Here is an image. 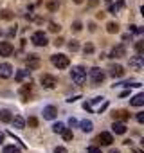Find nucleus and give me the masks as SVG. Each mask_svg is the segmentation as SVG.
<instances>
[{"instance_id": "obj_12", "label": "nucleus", "mask_w": 144, "mask_h": 153, "mask_svg": "<svg viewBox=\"0 0 144 153\" xmlns=\"http://www.w3.org/2000/svg\"><path fill=\"white\" fill-rule=\"evenodd\" d=\"M11 124H13L16 130H24V128H25V119H24L22 115H15V117H11Z\"/></svg>"}, {"instance_id": "obj_31", "label": "nucleus", "mask_w": 144, "mask_h": 153, "mask_svg": "<svg viewBox=\"0 0 144 153\" xmlns=\"http://www.w3.org/2000/svg\"><path fill=\"white\" fill-rule=\"evenodd\" d=\"M27 123H29V126H33V128H34V126H38V121H36L34 117H29V121H27Z\"/></svg>"}, {"instance_id": "obj_1", "label": "nucleus", "mask_w": 144, "mask_h": 153, "mask_svg": "<svg viewBox=\"0 0 144 153\" xmlns=\"http://www.w3.org/2000/svg\"><path fill=\"white\" fill-rule=\"evenodd\" d=\"M70 78H72V81H74L76 85H83L87 81V70L83 67H74L70 70Z\"/></svg>"}, {"instance_id": "obj_33", "label": "nucleus", "mask_w": 144, "mask_h": 153, "mask_svg": "<svg viewBox=\"0 0 144 153\" xmlns=\"http://www.w3.org/2000/svg\"><path fill=\"white\" fill-rule=\"evenodd\" d=\"M137 121H139V123H144V112H139V114H137Z\"/></svg>"}, {"instance_id": "obj_10", "label": "nucleus", "mask_w": 144, "mask_h": 153, "mask_svg": "<svg viewBox=\"0 0 144 153\" xmlns=\"http://www.w3.org/2000/svg\"><path fill=\"white\" fill-rule=\"evenodd\" d=\"M13 54V45L9 42H0V56H11Z\"/></svg>"}, {"instance_id": "obj_30", "label": "nucleus", "mask_w": 144, "mask_h": 153, "mask_svg": "<svg viewBox=\"0 0 144 153\" xmlns=\"http://www.w3.org/2000/svg\"><path fill=\"white\" fill-rule=\"evenodd\" d=\"M87 153H101V149H99V148H96V146H88Z\"/></svg>"}, {"instance_id": "obj_29", "label": "nucleus", "mask_w": 144, "mask_h": 153, "mask_svg": "<svg viewBox=\"0 0 144 153\" xmlns=\"http://www.w3.org/2000/svg\"><path fill=\"white\" fill-rule=\"evenodd\" d=\"M49 29H50L52 33H59V29H61V27H59L58 24H54V22H50V25H49Z\"/></svg>"}, {"instance_id": "obj_21", "label": "nucleus", "mask_w": 144, "mask_h": 153, "mask_svg": "<svg viewBox=\"0 0 144 153\" xmlns=\"http://www.w3.org/2000/svg\"><path fill=\"white\" fill-rule=\"evenodd\" d=\"M61 135H63L65 140H72V139H74V133H72V130H68V128H65V130L61 131Z\"/></svg>"}, {"instance_id": "obj_16", "label": "nucleus", "mask_w": 144, "mask_h": 153, "mask_svg": "<svg viewBox=\"0 0 144 153\" xmlns=\"http://www.w3.org/2000/svg\"><path fill=\"white\" fill-rule=\"evenodd\" d=\"M79 128H81V131H85V133H90V131L94 130V123L85 119V121H81V123H79Z\"/></svg>"}, {"instance_id": "obj_19", "label": "nucleus", "mask_w": 144, "mask_h": 153, "mask_svg": "<svg viewBox=\"0 0 144 153\" xmlns=\"http://www.w3.org/2000/svg\"><path fill=\"white\" fill-rule=\"evenodd\" d=\"M11 112L9 110H0V121L2 123H11Z\"/></svg>"}, {"instance_id": "obj_25", "label": "nucleus", "mask_w": 144, "mask_h": 153, "mask_svg": "<svg viewBox=\"0 0 144 153\" xmlns=\"http://www.w3.org/2000/svg\"><path fill=\"white\" fill-rule=\"evenodd\" d=\"M135 47H137V52H139L140 56H144V43H142V42H137Z\"/></svg>"}, {"instance_id": "obj_11", "label": "nucleus", "mask_w": 144, "mask_h": 153, "mask_svg": "<svg viewBox=\"0 0 144 153\" xmlns=\"http://www.w3.org/2000/svg\"><path fill=\"white\" fill-rule=\"evenodd\" d=\"M122 56H126V47L124 45H115L110 52V58H122Z\"/></svg>"}, {"instance_id": "obj_39", "label": "nucleus", "mask_w": 144, "mask_h": 153, "mask_svg": "<svg viewBox=\"0 0 144 153\" xmlns=\"http://www.w3.org/2000/svg\"><path fill=\"white\" fill-rule=\"evenodd\" d=\"M2 139H4V133H2V131H0V142H2Z\"/></svg>"}, {"instance_id": "obj_5", "label": "nucleus", "mask_w": 144, "mask_h": 153, "mask_svg": "<svg viewBox=\"0 0 144 153\" xmlns=\"http://www.w3.org/2000/svg\"><path fill=\"white\" fill-rule=\"evenodd\" d=\"M40 81H42V85H43L45 88H54V87L58 85L56 78H54V76H50V74H43Z\"/></svg>"}, {"instance_id": "obj_28", "label": "nucleus", "mask_w": 144, "mask_h": 153, "mask_svg": "<svg viewBox=\"0 0 144 153\" xmlns=\"http://www.w3.org/2000/svg\"><path fill=\"white\" fill-rule=\"evenodd\" d=\"M0 16H2V18H6V20H11V18H13V13L6 9V11H2V15H0Z\"/></svg>"}, {"instance_id": "obj_20", "label": "nucleus", "mask_w": 144, "mask_h": 153, "mask_svg": "<svg viewBox=\"0 0 144 153\" xmlns=\"http://www.w3.org/2000/svg\"><path fill=\"white\" fill-rule=\"evenodd\" d=\"M106 31H108L110 34H115V33H119V25L114 24V22H110V24L106 25Z\"/></svg>"}, {"instance_id": "obj_27", "label": "nucleus", "mask_w": 144, "mask_h": 153, "mask_svg": "<svg viewBox=\"0 0 144 153\" xmlns=\"http://www.w3.org/2000/svg\"><path fill=\"white\" fill-rule=\"evenodd\" d=\"M72 29H74L76 33H79V31L83 29V24H81V22H74V24H72Z\"/></svg>"}, {"instance_id": "obj_37", "label": "nucleus", "mask_w": 144, "mask_h": 153, "mask_svg": "<svg viewBox=\"0 0 144 153\" xmlns=\"http://www.w3.org/2000/svg\"><path fill=\"white\" fill-rule=\"evenodd\" d=\"M97 4V0H90V6H96Z\"/></svg>"}, {"instance_id": "obj_7", "label": "nucleus", "mask_w": 144, "mask_h": 153, "mask_svg": "<svg viewBox=\"0 0 144 153\" xmlns=\"http://www.w3.org/2000/svg\"><path fill=\"white\" fill-rule=\"evenodd\" d=\"M142 65H144V58H142L140 54H137V56H133V58L130 59V67H131L133 70H140Z\"/></svg>"}, {"instance_id": "obj_23", "label": "nucleus", "mask_w": 144, "mask_h": 153, "mask_svg": "<svg viewBox=\"0 0 144 153\" xmlns=\"http://www.w3.org/2000/svg\"><path fill=\"white\" fill-rule=\"evenodd\" d=\"M4 153H20V148H16V146H6Z\"/></svg>"}, {"instance_id": "obj_18", "label": "nucleus", "mask_w": 144, "mask_h": 153, "mask_svg": "<svg viewBox=\"0 0 144 153\" xmlns=\"http://www.w3.org/2000/svg\"><path fill=\"white\" fill-rule=\"evenodd\" d=\"M27 78H31L29 70H18L16 76H15V79H16V81H24V79H27Z\"/></svg>"}, {"instance_id": "obj_34", "label": "nucleus", "mask_w": 144, "mask_h": 153, "mask_svg": "<svg viewBox=\"0 0 144 153\" xmlns=\"http://www.w3.org/2000/svg\"><path fill=\"white\" fill-rule=\"evenodd\" d=\"M49 9H50V11L58 9V4H56V2H50V4H49Z\"/></svg>"}, {"instance_id": "obj_6", "label": "nucleus", "mask_w": 144, "mask_h": 153, "mask_svg": "<svg viewBox=\"0 0 144 153\" xmlns=\"http://www.w3.org/2000/svg\"><path fill=\"white\" fill-rule=\"evenodd\" d=\"M13 76V67L9 63H0V78L2 79H7Z\"/></svg>"}, {"instance_id": "obj_38", "label": "nucleus", "mask_w": 144, "mask_h": 153, "mask_svg": "<svg viewBox=\"0 0 144 153\" xmlns=\"http://www.w3.org/2000/svg\"><path fill=\"white\" fill-rule=\"evenodd\" d=\"M110 153H121L119 149H110Z\"/></svg>"}, {"instance_id": "obj_14", "label": "nucleus", "mask_w": 144, "mask_h": 153, "mask_svg": "<svg viewBox=\"0 0 144 153\" xmlns=\"http://www.w3.org/2000/svg\"><path fill=\"white\" fill-rule=\"evenodd\" d=\"M112 130H114L117 135H122V133H126V124H124L122 121H114V126H112Z\"/></svg>"}, {"instance_id": "obj_35", "label": "nucleus", "mask_w": 144, "mask_h": 153, "mask_svg": "<svg viewBox=\"0 0 144 153\" xmlns=\"http://www.w3.org/2000/svg\"><path fill=\"white\" fill-rule=\"evenodd\" d=\"M68 124H70V126H76V124H78V121H76L74 117H70V119H68Z\"/></svg>"}, {"instance_id": "obj_3", "label": "nucleus", "mask_w": 144, "mask_h": 153, "mask_svg": "<svg viewBox=\"0 0 144 153\" xmlns=\"http://www.w3.org/2000/svg\"><path fill=\"white\" fill-rule=\"evenodd\" d=\"M50 61H52V65L58 67V68H67L68 63H70L65 54H54V56H50Z\"/></svg>"}, {"instance_id": "obj_17", "label": "nucleus", "mask_w": 144, "mask_h": 153, "mask_svg": "<svg viewBox=\"0 0 144 153\" xmlns=\"http://www.w3.org/2000/svg\"><path fill=\"white\" fill-rule=\"evenodd\" d=\"M130 105H131V106H142V105H144V94H137L135 97H131Z\"/></svg>"}, {"instance_id": "obj_2", "label": "nucleus", "mask_w": 144, "mask_h": 153, "mask_svg": "<svg viewBox=\"0 0 144 153\" xmlns=\"http://www.w3.org/2000/svg\"><path fill=\"white\" fill-rule=\"evenodd\" d=\"M105 78H106V74L99 68V67H94V68H90V81L97 87V85H101L103 81H105Z\"/></svg>"}, {"instance_id": "obj_22", "label": "nucleus", "mask_w": 144, "mask_h": 153, "mask_svg": "<svg viewBox=\"0 0 144 153\" xmlns=\"http://www.w3.org/2000/svg\"><path fill=\"white\" fill-rule=\"evenodd\" d=\"M63 130H65V124H63V123H56V124L52 126V131H54V133H61Z\"/></svg>"}, {"instance_id": "obj_36", "label": "nucleus", "mask_w": 144, "mask_h": 153, "mask_svg": "<svg viewBox=\"0 0 144 153\" xmlns=\"http://www.w3.org/2000/svg\"><path fill=\"white\" fill-rule=\"evenodd\" d=\"M54 45H56V47H59V45H63V38H58V40L54 42Z\"/></svg>"}, {"instance_id": "obj_41", "label": "nucleus", "mask_w": 144, "mask_h": 153, "mask_svg": "<svg viewBox=\"0 0 144 153\" xmlns=\"http://www.w3.org/2000/svg\"><path fill=\"white\" fill-rule=\"evenodd\" d=\"M105 2H108V4H110V2H112V0H105Z\"/></svg>"}, {"instance_id": "obj_9", "label": "nucleus", "mask_w": 144, "mask_h": 153, "mask_svg": "<svg viewBox=\"0 0 144 153\" xmlns=\"http://www.w3.org/2000/svg\"><path fill=\"white\" fill-rule=\"evenodd\" d=\"M97 140H99L103 146H110V144L114 142V137H112V133H108V131H101L99 137H97Z\"/></svg>"}, {"instance_id": "obj_4", "label": "nucleus", "mask_w": 144, "mask_h": 153, "mask_svg": "<svg viewBox=\"0 0 144 153\" xmlns=\"http://www.w3.org/2000/svg\"><path fill=\"white\" fill-rule=\"evenodd\" d=\"M33 43H34L36 47H45V45L49 43V40H47V36H45L43 31H36V33L33 34Z\"/></svg>"}, {"instance_id": "obj_24", "label": "nucleus", "mask_w": 144, "mask_h": 153, "mask_svg": "<svg viewBox=\"0 0 144 153\" xmlns=\"http://www.w3.org/2000/svg\"><path fill=\"white\" fill-rule=\"evenodd\" d=\"M68 49H70V51H72V52H76V51H78V49H79V43H78V42H76V40H72V42H70V43H68Z\"/></svg>"}, {"instance_id": "obj_13", "label": "nucleus", "mask_w": 144, "mask_h": 153, "mask_svg": "<svg viewBox=\"0 0 144 153\" xmlns=\"http://www.w3.org/2000/svg\"><path fill=\"white\" fill-rule=\"evenodd\" d=\"M112 117H114V121H126V119H130V114L126 112V110H115L114 114H112Z\"/></svg>"}, {"instance_id": "obj_32", "label": "nucleus", "mask_w": 144, "mask_h": 153, "mask_svg": "<svg viewBox=\"0 0 144 153\" xmlns=\"http://www.w3.org/2000/svg\"><path fill=\"white\" fill-rule=\"evenodd\" d=\"M54 153H67V149L63 146H58V148H54Z\"/></svg>"}, {"instance_id": "obj_40", "label": "nucleus", "mask_w": 144, "mask_h": 153, "mask_svg": "<svg viewBox=\"0 0 144 153\" xmlns=\"http://www.w3.org/2000/svg\"><path fill=\"white\" fill-rule=\"evenodd\" d=\"M74 2H76V4H81V2H83V0H74Z\"/></svg>"}, {"instance_id": "obj_15", "label": "nucleus", "mask_w": 144, "mask_h": 153, "mask_svg": "<svg viewBox=\"0 0 144 153\" xmlns=\"http://www.w3.org/2000/svg\"><path fill=\"white\" fill-rule=\"evenodd\" d=\"M110 76H114V78H122V76H124V68L121 65H112L110 67Z\"/></svg>"}, {"instance_id": "obj_26", "label": "nucleus", "mask_w": 144, "mask_h": 153, "mask_svg": "<svg viewBox=\"0 0 144 153\" xmlns=\"http://www.w3.org/2000/svg\"><path fill=\"white\" fill-rule=\"evenodd\" d=\"M83 51H85V54H92V52H94V45H92V43H87V45L83 47Z\"/></svg>"}, {"instance_id": "obj_8", "label": "nucleus", "mask_w": 144, "mask_h": 153, "mask_svg": "<svg viewBox=\"0 0 144 153\" xmlns=\"http://www.w3.org/2000/svg\"><path fill=\"white\" fill-rule=\"evenodd\" d=\"M56 117H58V108H56V106H45V108H43V119L52 121V119H56Z\"/></svg>"}]
</instances>
